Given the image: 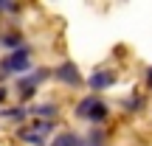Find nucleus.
<instances>
[{
  "label": "nucleus",
  "instance_id": "1",
  "mask_svg": "<svg viewBox=\"0 0 152 146\" xmlns=\"http://www.w3.org/2000/svg\"><path fill=\"white\" fill-rule=\"evenodd\" d=\"M73 115L82 118V121H90V124H102V121H107L110 107L99 96H87V98H82V101L76 104V113Z\"/></svg>",
  "mask_w": 152,
  "mask_h": 146
},
{
  "label": "nucleus",
  "instance_id": "2",
  "mask_svg": "<svg viewBox=\"0 0 152 146\" xmlns=\"http://www.w3.org/2000/svg\"><path fill=\"white\" fill-rule=\"evenodd\" d=\"M28 68H31V48H28V45H23L20 51L6 54V59L0 62V70H3L6 76L9 73H26Z\"/></svg>",
  "mask_w": 152,
  "mask_h": 146
},
{
  "label": "nucleus",
  "instance_id": "3",
  "mask_svg": "<svg viewBox=\"0 0 152 146\" xmlns=\"http://www.w3.org/2000/svg\"><path fill=\"white\" fill-rule=\"evenodd\" d=\"M54 76H56L59 81H65L68 87H76V84H82V73H79V68H76L73 62H62V65L54 70Z\"/></svg>",
  "mask_w": 152,
  "mask_h": 146
},
{
  "label": "nucleus",
  "instance_id": "4",
  "mask_svg": "<svg viewBox=\"0 0 152 146\" xmlns=\"http://www.w3.org/2000/svg\"><path fill=\"white\" fill-rule=\"evenodd\" d=\"M45 76H48V70H42V68H39V70H34L31 76L20 79V96H23V98H31L34 93H37V84L45 79Z\"/></svg>",
  "mask_w": 152,
  "mask_h": 146
},
{
  "label": "nucleus",
  "instance_id": "5",
  "mask_svg": "<svg viewBox=\"0 0 152 146\" xmlns=\"http://www.w3.org/2000/svg\"><path fill=\"white\" fill-rule=\"evenodd\" d=\"M115 84V73H110V70H96L87 79V87L90 90H107V87H113Z\"/></svg>",
  "mask_w": 152,
  "mask_h": 146
},
{
  "label": "nucleus",
  "instance_id": "6",
  "mask_svg": "<svg viewBox=\"0 0 152 146\" xmlns=\"http://www.w3.org/2000/svg\"><path fill=\"white\" fill-rule=\"evenodd\" d=\"M51 146H85V141H82L76 132H62V135H56L54 141H51Z\"/></svg>",
  "mask_w": 152,
  "mask_h": 146
},
{
  "label": "nucleus",
  "instance_id": "7",
  "mask_svg": "<svg viewBox=\"0 0 152 146\" xmlns=\"http://www.w3.org/2000/svg\"><path fill=\"white\" fill-rule=\"evenodd\" d=\"M56 113H59L56 104H39V107H31V115H37V118H56Z\"/></svg>",
  "mask_w": 152,
  "mask_h": 146
},
{
  "label": "nucleus",
  "instance_id": "8",
  "mask_svg": "<svg viewBox=\"0 0 152 146\" xmlns=\"http://www.w3.org/2000/svg\"><path fill=\"white\" fill-rule=\"evenodd\" d=\"M20 141L42 146V143H45V138H42V135H39V132H37V129H34V126H31V129H20Z\"/></svg>",
  "mask_w": 152,
  "mask_h": 146
},
{
  "label": "nucleus",
  "instance_id": "9",
  "mask_svg": "<svg viewBox=\"0 0 152 146\" xmlns=\"http://www.w3.org/2000/svg\"><path fill=\"white\" fill-rule=\"evenodd\" d=\"M104 143H107V135H104L102 129L87 132V138H85V146H104Z\"/></svg>",
  "mask_w": 152,
  "mask_h": 146
},
{
  "label": "nucleus",
  "instance_id": "10",
  "mask_svg": "<svg viewBox=\"0 0 152 146\" xmlns=\"http://www.w3.org/2000/svg\"><path fill=\"white\" fill-rule=\"evenodd\" d=\"M0 42H3V48H9V54H11V51H20V48H23L20 34H6V37L0 39Z\"/></svg>",
  "mask_w": 152,
  "mask_h": 146
},
{
  "label": "nucleus",
  "instance_id": "11",
  "mask_svg": "<svg viewBox=\"0 0 152 146\" xmlns=\"http://www.w3.org/2000/svg\"><path fill=\"white\" fill-rule=\"evenodd\" d=\"M124 110H130V113H138V110H144V98L138 96V93H135V96H130V98L124 101Z\"/></svg>",
  "mask_w": 152,
  "mask_h": 146
},
{
  "label": "nucleus",
  "instance_id": "12",
  "mask_svg": "<svg viewBox=\"0 0 152 146\" xmlns=\"http://www.w3.org/2000/svg\"><path fill=\"white\" fill-rule=\"evenodd\" d=\"M6 118L9 121H26V115H28V110H23V107H14V110H6Z\"/></svg>",
  "mask_w": 152,
  "mask_h": 146
},
{
  "label": "nucleus",
  "instance_id": "13",
  "mask_svg": "<svg viewBox=\"0 0 152 146\" xmlns=\"http://www.w3.org/2000/svg\"><path fill=\"white\" fill-rule=\"evenodd\" d=\"M34 129L39 132V135H48V132H54V121H39V124H34Z\"/></svg>",
  "mask_w": 152,
  "mask_h": 146
},
{
  "label": "nucleus",
  "instance_id": "14",
  "mask_svg": "<svg viewBox=\"0 0 152 146\" xmlns=\"http://www.w3.org/2000/svg\"><path fill=\"white\" fill-rule=\"evenodd\" d=\"M147 90H152V68H147Z\"/></svg>",
  "mask_w": 152,
  "mask_h": 146
},
{
  "label": "nucleus",
  "instance_id": "15",
  "mask_svg": "<svg viewBox=\"0 0 152 146\" xmlns=\"http://www.w3.org/2000/svg\"><path fill=\"white\" fill-rule=\"evenodd\" d=\"M11 9H14L11 3H6V0H0V11H11Z\"/></svg>",
  "mask_w": 152,
  "mask_h": 146
},
{
  "label": "nucleus",
  "instance_id": "16",
  "mask_svg": "<svg viewBox=\"0 0 152 146\" xmlns=\"http://www.w3.org/2000/svg\"><path fill=\"white\" fill-rule=\"evenodd\" d=\"M0 101H6V87H0Z\"/></svg>",
  "mask_w": 152,
  "mask_h": 146
},
{
  "label": "nucleus",
  "instance_id": "17",
  "mask_svg": "<svg viewBox=\"0 0 152 146\" xmlns=\"http://www.w3.org/2000/svg\"><path fill=\"white\" fill-rule=\"evenodd\" d=\"M0 76H6V73H3V70H0Z\"/></svg>",
  "mask_w": 152,
  "mask_h": 146
}]
</instances>
